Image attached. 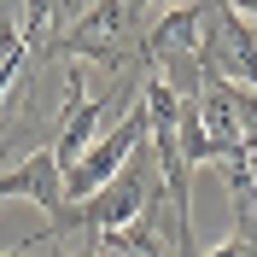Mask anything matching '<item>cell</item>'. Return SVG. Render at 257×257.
Instances as JSON below:
<instances>
[{
	"mask_svg": "<svg viewBox=\"0 0 257 257\" xmlns=\"http://www.w3.org/2000/svg\"><path fill=\"white\" fill-rule=\"evenodd\" d=\"M152 199H164V170H158L152 141H146L141 152H135L94 199H82L76 210H82V228H88V234H111V228H128L135 216H146Z\"/></svg>",
	"mask_w": 257,
	"mask_h": 257,
	"instance_id": "6da1fadb",
	"label": "cell"
},
{
	"mask_svg": "<svg viewBox=\"0 0 257 257\" xmlns=\"http://www.w3.org/2000/svg\"><path fill=\"white\" fill-rule=\"evenodd\" d=\"M146 141H152V117H146V105H128L123 123H111V128H105V135H99V141L88 146L76 164H70V170H64V193H70V205L94 199V193L105 187V181H111V176L123 170L128 158H135V152H141Z\"/></svg>",
	"mask_w": 257,
	"mask_h": 257,
	"instance_id": "7a4b0ae2",
	"label": "cell"
},
{
	"mask_svg": "<svg viewBox=\"0 0 257 257\" xmlns=\"http://www.w3.org/2000/svg\"><path fill=\"white\" fill-rule=\"evenodd\" d=\"M205 76L210 82H234V88H257V24L240 18L234 6H222V0H210Z\"/></svg>",
	"mask_w": 257,
	"mask_h": 257,
	"instance_id": "3957f363",
	"label": "cell"
},
{
	"mask_svg": "<svg viewBox=\"0 0 257 257\" xmlns=\"http://www.w3.org/2000/svg\"><path fill=\"white\" fill-rule=\"evenodd\" d=\"M0 199H30V205L47 210V222H59L70 210V193H64V164L53 158V141L35 146L24 164H6L0 170Z\"/></svg>",
	"mask_w": 257,
	"mask_h": 257,
	"instance_id": "277c9868",
	"label": "cell"
},
{
	"mask_svg": "<svg viewBox=\"0 0 257 257\" xmlns=\"http://www.w3.org/2000/svg\"><path fill=\"white\" fill-rule=\"evenodd\" d=\"M99 111H105V105L82 88V70L70 64V76H64V105H59V135H53V158H59L64 170L99 141Z\"/></svg>",
	"mask_w": 257,
	"mask_h": 257,
	"instance_id": "5b68a950",
	"label": "cell"
},
{
	"mask_svg": "<svg viewBox=\"0 0 257 257\" xmlns=\"http://www.w3.org/2000/svg\"><path fill=\"white\" fill-rule=\"evenodd\" d=\"M199 257H257V240L251 234H234L228 245H210V251H199Z\"/></svg>",
	"mask_w": 257,
	"mask_h": 257,
	"instance_id": "8992f818",
	"label": "cell"
},
{
	"mask_svg": "<svg viewBox=\"0 0 257 257\" xmlns=\"http://www.w3.org/2000/svg\"><path fill=\"white\" fill-rule=\"evenodd\" d=\"M146 6H176V0H146Z\"/></svg>",
	"mask_w": 257,
	"mask_h": 257,
	"instance_id": "52a82bcc",
	"label": "cell"
},
{
	"mask_svg": "<svg viewBox=\"0 0 257 257\" xmlns=\"http://www.w3.org/2000/svg\"><path fill=\"white\" fill-rule=\"evenodd\" d=\"M0 257H30V251H0Z\"/></svg>",
	"mask_w": 257,
	"mask_h": 257,
	"instance_id": "ba28073f",
	"label": "cell"
}]
</instances>
